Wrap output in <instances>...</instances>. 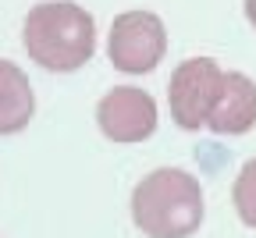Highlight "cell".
Returning <instances> with one entry per match:
<instances>
[{
  "label": "cell",
  "instance_id": "cell-1",
  "mask_svg": "<svg viewBox=\"0 0 256 238\" xmlns=\"http://www.w3.org/2000/svg\"><path fill=\"white\" fill-rule=\"evenodd\" d=\"M25 50L46 72H75L96 50L92 14L72 0L36 4L25 18Z\"/></svg>",
  "mask_w": 256,
  "mask_h": 238
},
{
  "label": "cell",
  "instance_id": "cell-2",
  "mask_svg": "<svg viewBox=\"0 0 256 238\" xmlns=\"http://www.w3.org/2000/svg\"><path fill=\"white\" fill-rule=\"evenodd\" d=\"M132 220L150 238H188L203 224L200 182L178 167L146 174L132 192Z\"/></svg>",
  "mask_w": 256,
  "mask_h": 238
},
{
  "label": "cell",
  "instance_id": "cell-3",
  "mask_svg": "<svg viewBox=\"0 0 256 238\" xmlns=\"http://www.w3.org/2000/svg\"><path fill=\"white\" fill-rule=\"evenodd\" d=\"M168 54V28L153 11H124L114 18L107 36V57L118 72L142 75L164 60Z\"/></svg>",
  "mask_w": 256,
  "mask_h": 238
},
{
  "label": "cell",
  "instance_id": "cell-4",
  "mask_svg": "<svg viewBox=\"0 0 256 238\" xmlns=\"http://www.w3.org/2000/svg\"><path fill=\"white\" fill-rule=\"evenodd\" d=\"M220 82H224V72L210 57H188L174 68L171 86H168V104H171V118L178 121V128L196 132L206 124L214 100L220 92Z\"/></svg>",
  "mask_w": 256,
  "mask_h": 238
},
{
  "label": "cell",
  "instance_id": "cell-5",
  "mask_svg": "<svg viewBox=\"0 0 256 238\" xmlns=\"http://www.w3.org/2000/svg\"><path fill=\"white\" fill-rule=\"evenodd\" d=\"M96 124L110 142H142L156 132V104L146 89L114 86L96 107Z\"/></svg>",
  "mask_w": 256,
  "mask_h": 238
},
{
  "label": "cell",
  "instance_id": "cell-6",
  "mask_svg": "<svg viewBox=\"0 0 256 238\" xmlns=\"http://www.w3.org/2000/svg\"><path fill=\"white\" fill-rule=\"evenodd\" d=\"M252 124H256V82L242 72H224L206 128L214 135H246Z\"/></svg>",
  "mask_w": 256,
  "mask_h": 238
},
{
  "label": "cell",
  "instance_id": "cell-7",
  "mask_svg": "<svg viewBox=\"0 0 256 238\" xmlns=\"http://www.w3.org/2000/svg\"><path fill=\"white\" fill-rule=\"evenodd\" d=\"M36 114V96H32L28 75L18 64L0 60V135L22 132Z\"/></svg>",
  "mask_w": 256,
  "mask_h": 238
},
{
  "label": "cell",
  "instance_id": "cell-8",
  "mask_svg": "<svg viewBox=\"0 0 256 238\" xmlns=\"http://www.w3.org/2000/svg\"><path fill=\"white\" fill-rule=\"evenodd\" d=\"M232 202H235L242 224L256 228V156L242 164V171L235 178V188H232Z\"/></svg>",
  "mask_w": 256,
  "mask_h": 238
},
{
  "label": "cell",
  "instance_id": "cell-9",
  "mask_svg": "<svg viewBox=\"0 0 256 238\" xmlns=\"http://www.w3.org/2000/svg\"><path fill=\"white\" fill-rule=\"evenodd\" d=\"M246 18H249V25L256 28V0H246Z\"/></svg>",
  "mask_w": 256,
  "mask_h": 238
}]
</instances>
